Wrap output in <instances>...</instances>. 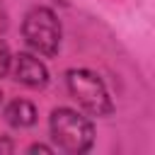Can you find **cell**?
Listing matches in <instances>:
<instances>
[{
  "instance_id": "5",
  "label": "cell",
  "mask_w": 155,
  "mask_h": 155,
  "mask_svg": "<svg viewBox=\"0 0 155 155\" xmlns=\"http://www.w3.org/2000/svg\"><path fill=\"white\" fill-rule=\"evenodd\" d=\"M2 116H5V121H7L12 128H29V126L36 124V107H34L29 99L17 97V99L7 102Z\"/></svg>"
},
{
  "instance_id": "4",
  "label": "cell",
  "mask_w": 155,
  "mask_h": 155,
  "mask_svg": "<svg viewBox=\"0 0 155 155\" xmlns=\"http://www.w3.org/2000/svg\"><path fill=\"white\" fill-rule=\"evenodd\" d=\"M12 75L17 82H22L24 87H31V90H41L48 85V68L41 58H36L34 53H17L12 58Z\"/></svg>"
},
{
  "instance_id": "6",
  "label": "cell",
  "mask_w": 155,
  "mask_h": 155,
  "mask_svg": "<svg viewBox=\"0 0 155 155\" xmlns=\"http://www.w3.org/2000/svg\"><path fill=\"white\" fill-rule=\"evenodd\" d=\"M12 53H10V48H7V44L5 41H0V78H5L10 70H12Z\"/></svg>"
},
{
  "instance_id": "3",
  "label": "cell",
  "mask_w": 155,
  "mask_h": 155,
  "mask_svg": "<svg viewBox=\"0 0 155 155\" xmlns=\"http://www.w3.org/2000/svg\"><path fill=\"white\" fill-rule=\"evenodd\" d=\"M22 36L36 56L53 58L61 48L63 29H61V22H58V17L51 7L36 5L22 19Z\"/></svg>"
},
{
  "instance_id": "8",
  "label": "cell",
  "mask_w": 155,
  "mask_h": 155,
  "mask_svg": "<svg viewBox=\"0 0 155 155\" xmlns=\"http://www.w3.org/2000/svg\"><path fill=\"white\" fill-rule=\"evenodd\" d=\"M0 102H2V90H0Z\"/></svg>"
},
{
  "instance_id": "7",
  "label": "cell",
  "mask_w": 155,
  "mask_h": 155,
  "mask_svg": "<svg viewBox=\"0 0 155 155\" xmlns=\"http://www.w3.org/2000/svg\"><path fill=\"white\" fill-rule=\"evenodd\" d=\"M53 148L51 145H44V143H34V145H29L27 148V153H51Z\"/></svg>"
},
{
  "instance_id": "2",
  "label": "cell",
  "mask_w": 155,
  "mask_h": 155,
  "mask_svg": "<svg viewBox=\"0 0 155 155\" xmlns=\"http://www.w3.org/2000/svg\"><path fill=\"white\" fill-rule=\"evenodd\" d=\"M65 87L68 94L78 102L82 111L90 116H109L114 111L111 94L104 85V80L90 70V68H70L65 73Z\"/></svg>"
},
{
  "instance_id": "1",
  "label": "cell",
  "mask_w": 155,
  "mask_h": 155,
  "mask_svg": "<svg viewBox=\"0 0 155 155\" xmlns=\"http://www.w3.org/2000/svg\"><path fill=\"white\" fill-rule=\"evenodd\" d=\"M48 131H51V138L53 143L70 153V155H80V153H87L94 143V126L92 121L80 114L78 109H70V107H56L48 116Z\"/></svg>"
}]
</instances>
